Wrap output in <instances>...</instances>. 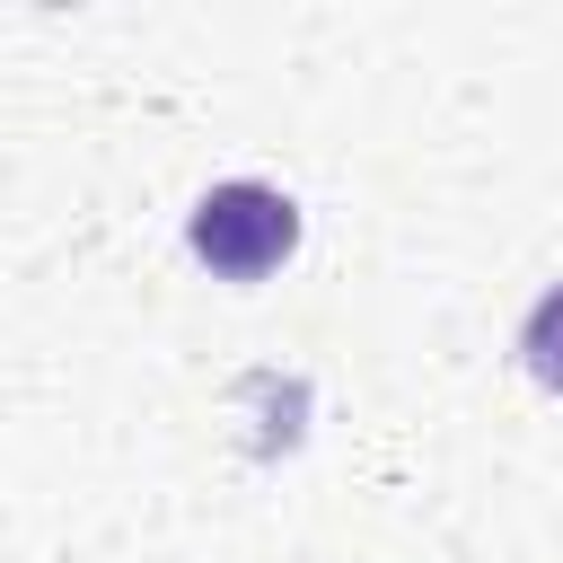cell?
<instances>
[{"label":"cell","mask_w":563,"mask_h":563,"mask_svg":"<svg viewBox=\"0 0 563 563\" xmlns=\"http://www.w3.org/2000/svg\"><path fill=\"white\" fill-rule=\"evenodd\" d=\"M185 246L220 273V282H264L299 255V202L282 185H255V176H229L211 185L194 211H185Z\"/></svg>","instance_id":"1"},{"label":"cell","mask_w":563,"mask_h":563,"mask_svg":"<svg viewBox=\"0 0 563 563\" xmlns=\"http://www.w3.org/2000/svg\"><path fill=\"white\" fill-rule=\"evenodd\" d=\"M519 369H528L537 387H554V396H563V282H554V290H537V308L519 317Z\"/></svg>","instance_id":"2"}]
</instances>
